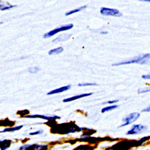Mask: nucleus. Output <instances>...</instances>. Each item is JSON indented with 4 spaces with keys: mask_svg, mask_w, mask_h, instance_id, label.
Listing matches in <instances>:
<instances>
[{
    "mask_svg": "<svg viewBox=\"0 0 150 150\" xmlns=\"http://www.w3.org/2000/svg\"><path fill=\"white\" fill-rule=\"evenodd\" d=\"M63 47H58L57 48L55 49H53L50 50L48 52V54L49 55H57V54H59L60 53H61L62 51H63Z\"/></svg>",
    "mask_w": 150,
    "mask_h": 150,
    "instance_id": "obj_14",
    "label": "nucleus"
},
{
    "mask_svg": "<svg viewBox=\"0 0 150 150\" xmlns=\"http://www.w3.org/2000/svg\"><path fill=\"white\" fill-rule=\"evenodd\" d=\"M86 8V6H81L78 8H76L74 10H70V11H69L67 12H66V16H70L72 14H74L75 13H77V12H79L80 11H82V10H84L85 8Z\"/></svg>",
    "mask_w": 150,
    "mask_h": 150,
    "instance_id": "obj_15",
    "label": "nucleus"
},
{
    "mask_svg": "<svg viewBox=\"0 0 150 150\" xmlns=\"http://www.w3.org/2000/svg\"><path fill=\"white\" fill-rule=\"evenodd\" d=\"M26 118H39L47 121L55 120L56 119H59L60 117L58 116H46L40 114H35V115H28L24 117Z\"/></svg>",
    "mask_w": 150,
    "mask_h": 150,
    "instance_id": "obj_7",
    "label": "nucleus"
},
{
    "mask_svg": "<svg viewBox=\"0 0 150 150\" xmlns=\"http://www.w3.org/2000/svg\"><path fill=\"white\" fill-rule=\"evenodd\" d=\"M11 141L10 140H1L0 141V149L1 150H6L10 146Z\"/></svg>",
    "mask_w": 150,
    "mask_h": 150,
    "instance_id": "obj_11",
    "label": "nucleus"
},
{
    "mask_svg": "<svg viewBox=\"0 0 150 150\" xmlns=\"http://www.w3.org/2000/svg\"><path fill=\"white\" fill-rule=\"evenodd\" d=\"M40 70L39 68L37 67H30L28 69V71L30 73H36L38 72Z\"/></svg>",
    "mask_w": 150,
    "mask_h": 150,
    "instance_id": "obj_18",
    "label": "nucleus"
},
{
    "mask_svg": "<svg viewBox=\"0 0 150 150\" xmlns=\"http://www.w3.org/2000/svg\"><path fill=\"white\" fill-rule=\"evenodd\" d=\"M118 107V105H112V106H106V107L103 108L102 109V111H101V112H102V113H105V112H109V111L114 110V109H117Z\"/></svg>",
    "mask_w": 150,
    "mask_h": 150,
    "instance_id": "obj_16",
    "label": "nucleus"
},
{
    "mask_svg": "<svg viewBox=\"0 0 150 150\" xmlns=\"http://www.w3.org/2000/svg\"><path fill=\"white\" fill-rule=\"evenodd\" d=\"M119 102L118 100H112V101L107 102L106 103H104L103 104H113V103H117V102Z\"/></svg>",
    "mask_w": 150,
    "mask_h": 150,
    "instance_id": "obj_22",
    "label": "nucleus"
},
{
    "mask_svg": "<svg viewBox=\"0 0 150 150\" xmlns=\"http://www.w3.org/2000/svg\"><path fill=\"white\" fill-rule=\"evenodd\" d=\"M47 148L46 145H24L19 150H46Z\"/></svg>",
    "mask_w": 150,
    "mask_h": 150,
    "instance_id": "obj_6",
    "label": "nucleus"
},
{
    "mask_svg": "<svg viewBox=\"0 0 150 150\" xmlns=\"http://www.w3.org/2000/svg\"><path fill=\"white\" fill-rule=\"evenodd\" d=\"M148 127L146 126H144L142 124H135L132 126V129L127 132V135H133L141 133L144 132H145L147 130Z\"/></svg>",
    "mask_w": 150,
    "mask_h": 150,
    "instance_id": "obj_4",
    "label": "nucleus"
},
{
    "mask_svg": "<svg viewBox=\"0 0 150 150\" xmlns=\"http://www.w3.org/2000/svg\"><path fill=\"white\" fill-rule=\"evenodd\" d=\"M3 22H0V25H1V24H3Z\"/></svg>",
    "mask_w": 150,
    "mask_h": 150,
    "instance_id": "obj_26",
    "label": "nucleus"
},
{
    "mask_svg": "<svg viewBox=\"0 0 150 150\" xmlns=\"http://www.w3.org/2000/svg\"><path fill=\"white\" fill-rule=\"evenodd\" d=\"M100 13L104 16H121L122 15L120 11L115 8H110L102 7L100 9Z\"/></svg>",
    "mask_w": 150,
    "mask_h": 150,
    "instance_id": "obj_5",
    "label": "nucleus"
},
{
    "mask_svg": "<svg viewBox=\"0 0 150 150\" xmlns=\"http://www.w3.org/2000/svg\"><path fill=\"white\" fill-rule=\"evenodd\" d=\"M142 78L145 79H150V73L145 74V75H142Z\"/></svg>",
    "mask_w": 150,
    "mask_h": 150,
    "instance_id": "obj_21",
    "label": "nucleus"
},
{
    "mask_svg": "<svg viewBox=\"0 0 150 150\" xmlns=\"http://www.w3.org/2000/svg\"><path fill=\"white\" fill-rule=\"evenodd\" d=\"M93 93H84V94H79L78 96H75L73 97H69L67 98H65L63 100V102L64 103H67V102H70L71 101H74L76 100L77 99H79L83 97H88V96H90L93 94Z\"/></svg>",
    "mask_w": 150,
    "mask_h": 150,
    "instance_id": "obj_8",
    "label": "nucleus"
},
{
    "mask_svg": "<svg viewBox=\"0 0 150 150\" xmlns=\"http://www.w3.org/2000/svg\"><path fill=\"white\" fill-rule=\"evenodd\" d=\"M97 85L96 83H80L78 84L79 86H96Z\"/></svg>",
    "mask_w": 150,
    "mask_h": 150,
    "instance_id": "obj_19",
    "label": "nucleus"
},
{
    "mask_svg": "<svg viewBox=\"0 0 150 150\" xmlns=\"http://www.w3.org/2000/svg\"><path fill=\"white\" fill-rule=\"evenodd\" d=\"M102 34H107V32H102Z\"/></svg>",
    "mask_w": 150,
    "mask_h": 150,
    "instance_id": "obj_25",
    "label": "nucleus"
},
{
    "mask_svg": "<svg viewBox=\"0 0 150 150\" xmlns=\"http://www.w3.org/2000/svg\"><path fill=\"white\" fill-rule=\"evenodd\" d=\"M139 1H144L146 2H149L150 3V0H139Z\"/></svg>",
    "mask_w": 150,
    "mask_h": 150,
    "instance_id": "obj_24",
    "label": "nucleus"
},
{
    "mask_svg": "<svg viewBox=\"0 0 150 150\" xmlns=\"http://www.w3.org/2000/svg\"><path fill=\"white\" fill-rule=\"evenodd\" d=\"M140 117V113L139 112H133L127 115L126 117H124L122 121V124L119 126V127H122L124 126H127L128 125H130L136 121Z\"/></svg>",
    "mask_w": 150,
    "mask_h": 150,
    "instance_id": "obj_3",
    "label": "nucleus"
},
{
    "mask_svg": "<svg viewBox=\"0 0 150 150\" xmlns=\"http://www.w3.org/2000/svg\"><path fill=\"white\" fill-rule=\"evenodd\" d=\"M43 133V131L42 130H37V131H35V132H31L30 133V135L31 136H35V135H38V134H41L42 133Z\"/></svg>",
    "mask_w": 150,
    "mask_h": 150,
    "instance_id": "obj_20",
    "label": "nucleus"
},
{
    "mask_svg": "<svg viewBox=\"0 0 150 150\" xmlns=\"http://www.w3.org/2000/svg\"><path fill=\"white\" fill-rule=\"evenodd\" d=\"M73 27V25L72 23L71 24H69V25H63V26H61L60 27L58 28H56L51 31H49L48 33H45L43 35V38L44 39H48L50 38V37H52L53 35H55L56 34L62 32V31H67V30H69L70 29H71Z\"/></svg>",
    "mask_w": 150,
    "mask_h": 150,
    "instance_id": "obj_2",
    "label": "nucleus"
},
{
    "mask_svg": "<svg viewBox=\"0 0 150 150\" xmlns=\"http://www.w3.org/2000/svg\"><path fill=\"white\" fill-rule=\"evenodd\" d=\"M130 64H150V54H142L137 56L133 58L120 62L118 63L114 64V66Z\"/></svg>",
    "mask_w": 150,
    "mask_h": 150,
    "instance_id": "obj_1",
    "label": "nucleus"
},
{
    "mask_svg": "<svg viewBox=\"0 0 150 150\" xmlns=\"http://www.w3.org/2000/svg\"><path fill=\"white\" fill-rule=\"evenodd\" d=\"M142 112H150V105L149 106H148L147 108L144 109L142 110Z\"/></svg>",
    "mask_w": 150,
    "mask_h": 150,
    "instance_id": "obj_23",
    "label": "nucleus"
},
{
    "mask_svg": "<svg viewBox=\"0 0 150 150\" xmlns=\"http://www.w3.org/2000/svg\"><path fill=\"white\" fill-rule=\"evenodd\" d=\"M71 35L70 34H63V35H61L59 37H58L57 38L55 39L52 42L54 43H57V42H60L62 41H65L70 38V37Z\"/></svg>",
    "mask_w": 150,
    "mask_h": 150,
    "instance_id": "obj_13",
    "label": "nucleus"
},
{
    "mask_svg": "<svg viewBox=\"0 0 150 150\" xmlns=\"http://www.w3.org/2000/svg\"><path fill=\"white\" fill-rule=\"evenodd\" d=\"M70 88H71V85H68L62 86V87H60V88L55 89V90H52V91H51L50 92H49L47 94V95H52V94H55L61 93L64 92V91H66L70 90Z\"/></svg>",
    "mask_w": 150,
    "mask_h": 150,
    "instance_id": "obj_9",
    "label": "nucleus"
},
{
    "mask_svg": "<svg viewBox=\"0 0 150 150\" xmlns=\"http://www.w3.org/2000/svg\"><path fill=\"white\" fill-rule=\"evenodd\" d=\"M15 7V6L11 5L7 2H3L0 1V10L6 11L13 8Z\"/></svg>",
    "mask_w": 150,
    "mask_h": 150,
    "instance_id": "obj_10",
    "label": "nucleus"
},
{
    "mask_svg": "<svg viewBox=\"0 0 150 150\" xmlns=\"http://www.w3.org/2000/svg\"><path fill=\"white\" fill-rule=\"evenodd\" d=\"M23 125H21V126H18L10 127V128H7L0 132V133H7V132H14L16 131L20 130L21 129L23 128Z\"/></svg>",
    "mask_w": 150,
    "mask_h": 150,
    "instance_id": "obj_12",
    "label": "nucleus"
},
{
    "mask_svg": "<svg viewBox=\"0 0 150 150\" xmlns=\"http://www.w3.org/2000/svg\"><path fill=\"white\" fill-rule=\"evenodd\" d=\"M137 92H138V93H140V94L150 92V87H146V88H140V89L137 90Z\"/></svg>",
    "mask_w": 150,
    "mask_h": 150,
    "instance_id": "obj_17",
    "label": "nucleus"
}]
</instances>
